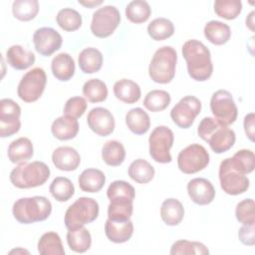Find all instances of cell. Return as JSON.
Listing matches in <instances>:
<instances>
[{
  "label": "cell",
  "mask_w": 255,
  "mask_h": 255,
  "mask_svg": "<svg viewBox=\"0 0 255 255\" xmlns=\"http://www.w3.org/2000/svg\"><path fill=\"white\" fill-rule=\"evenodd\" d=\"M182 56L186 61L188 75L195 81L204 82L213 73L211 55L208 48L198 40H188L182 46Z\"/></svg>",
  "instance_id": "cell-1"
},
{
  "label": "cell",
  "mask_w": 255,
  "mask_h": 255,
  "mask_svg": "<svg viewBox=\"0 0 255 255\" xmlns=\"http://www.w3.org/2000/svg\"><path fill=\"white\" fill-rule=\"evenodd\" d=\"M197 133L218 154L230 149L236 139L233 129L215 118L210 117L201 120L197 128Z\"/></svg>",
  "instance_id": "cell-2"
},
{
  "label": "cell",
  "mask_w": 255,
  "mask_h": 255,
  "mask_svg": "<svg viewBox=\"0 0 255 255\" xmlns=\"http://www.w3.org/2000/svg\"><path fill=\"white\" fill-rule=\"evenodd\" d=\"M52 212V203L45 196L22 197L16 200L12 207L14 218L23 224L46 220Z\"/></svg>",
  "instance_id": "cell-3"
},
{
  "label": "cell",
  "mask_w": 255,
  "mask_h": 255,
  "mask_svg": "<svg viewBox=\"0 0 255 255\" xmlns=\"http://www.w3.org/2000/svg\"><path fill=\"white\" fill-rule=\"evenodd\" d=\"M50 168L43 161L22 162L14 167L10 172L11 183L21 189L33 188L43 185L50 177Z\"/></svg>",
  "instance_id": "cell-4"
},
{
  "label": "cell",
  "mask_w": 255,
  "mask_h": 255,
  "mask_svg": "<svg viewBox=\"0 0 255 255\" xmlns=\"http://www.w3.org/2000/svg\"><path fill=\"white\" fill-rule=\"evenodd\" d=\"M177 62L176 51L170 46H163L155 51L148 67L150 79L158 84L170 83L175 76Z\"/></svg>",
  "instance_id": "cell-5"
},
{
  "label": "cell",
  "mask_w": 255,
  "mask_h": 255,
  "mask_svg": "<svg viewBox=\"0 0 255 255\" xmlns=\"http://www.w3.org/2000/svg\"><path fill=\"white\" fill-rule=\"evenodd\" d=\"M99 211V204L94 198L80 197L66 210L65 225L68 230L82 227L96 220Z\"/></svg>",
  "instance_id": "cell-6"
},
{
  "label": "cell",
  "mask_w": 255,
  "mask_h": 255,
  "mask_svg": "<svg viewBox=\"0 0 255 255\" xmlns=\"http://www.w3.org/2000/svg\"><path fill=\"white\" fill-rule=\"evenodd\" d=\"M219 180L221 188L229 195L244 193L250 185L249 178L234 166L230 157L223 159L220 163Z\"/></svg>",
  "instance_id": "cell-7"
},
{
  "label": "cell",
  "mask_w": 255,
  "mask_h": 255,
  "mask_svg": "<svg viewBox=\"0 0 255 255\" xmlns=\"http://www.w3.org/2000/svg\"><path fill=\"white\" fill-rule=\"evenodd\" d=\"M174 135L172 130L165 126L156 127L148 137L149 154L151 158L159 163H168L172 160L170 148L173 144Z\"/></svg>",
  "instance_id": "cell-8"
},
{
  "label": "cell",
  "mask_w": 255,
  "mask_h": 255,
  "mask_svg": "<svg viewBox=\"0 0 255 255\" xmlns=\"http://www.w3.org/2000/svg\"><path fill=\"white\" fill-rule=\"evenodd\" d=\"M47 83V76L42 68H34L27 72L21 79L17 94L25 103H33L40 99Z\"/></svg>",
  "instance_id": "cell-9"
},
{
  "label": "cell",
  "mask_w": 255,
  "mask_h": 255,
  "mask_svg": "<svg viewBox=\"0 0 255 255\" xmlns=\"http://www.w3.org/2000/svg\"><path fill=\"white\" fill-rule=\"evenodd\" d=\"M209 163V153L204 146L192 143L183 148L177 156V166L186 174L196 173L204 169Z\"/></svg>",
  "instance_id": "cell-10"
},
{
  "label": "cell",
  "mask_w": 255,
  "mask_h": 255,
  "mask_svg": "<svg viewBox=\"0 0 255 255\" xmlns=\"http://www.w3.org/2000/svg\"><path fill=\"white\" fill-rule=\"evenodd\" d=\"M121 22V14L117 7L106 5L99 8L94 14L91 22V31L98 38L111 36Z\"/></svg>",
  "instance_id": "cell-11"
},
{
  "label": "cell",
  "mask_w": 255,
  "mask_h": 255,
  "mask_svg": "<svg viewBox=\"0 0 255 255\" xmlns=\"http://www.w3.org/2000/svg\"><path fill=\"white\" fill-rule=\"evenodd\" d=\"M210 110L214 118L225 125L233 124L238 115L232 95L226 90H218L211 96Z\"/></svg>",
  "instance_id": "cell-12"
},
{
  "label": "cell",
  "mask_w": 255,
  "mask_h": 255,
  "mask_svg": "<svg viewBox=\"0 0 255 255\" xmlns=\"http://www.w3.org/2000/svg\"><path fill=\"white\" fill-rule=\"evenodd\" d=\"M201 103L194 96H185L171 109L170 118L180 128H188L200 114Z\"/></svg>",
  "instance_id": "cell-13"
},
{
  "label": "cell",
  "mask_w": 255,
  "mask_h": 255,
  "mask_svg": "<svg viewBox=\"0 0 255 255\" xmlns=\"http://www.w3.org/2000/svg\"><path fill=\"white\" fill-rule=\"evenodd\" d=\"M21 108L11 99L0 101V136L7 137L17 133L21 128Z\"/></svg>",
  "instance_id": "cell-14"
},
{
  "label": "cell",
  "mask_w": 255,
  "mask_h": 255,
  "mask_svg": "<svg viewBox=\"0 0 255 255\" xmlns=\"http://www.w3.org/2000/svg\"><path fill=\"white\" fill-rule=\"evenodd\" d=\"M62 36L55 29L50 27H42L35 31L33 35V43L35 50L42 56L49 57L62 46Z\"/></svg>",
  "instance_id": "cell-15"
},
{
  "label": "cell",
  "mask_w": 255,
  "mask_h": 255,
  "mask_svg": "<svg viewBox=\"0 0 255 255\" xmlns=\"http://www.w3.org/2000/svg\"><path fill=\"white\" fill-rule=\"evenodd\" d=\"M89 128L100 136H107L115 129V119L112 113L105 108L92 109L87 117Z\"/></svg>",
  "instance_id": "cell-16"
},
{
  "label": "cell",
  "mask_w": 255,
  "mask_h": 255,
  "mask_svg": "<svg viewBox=\"0 0 255 255\" xmlns=\"http://www.w3.org/2000/svg\"><path fill=\"white\" fill-rule=\"evenodd\" d=\"M187 193L190 199L198 205H207L215 197V189L212 183L203 177H196L187 183Z\"/></svg>",
  "instance_id": "cell-17"
},
{
  "label": "cell",
  "mask_w": 255,
  "mask_h": 255,
  "mask_svg": "<svg viewBox=\"0 0 255 255\" xmlns=\"http://www.w3.org/2000/svg\"><path fill=\"white\" fill-rule=\"evenodd\" d=\"M52 161L58 169L72 171L79 167L81 156L72 146H59L52 153Z\"/></svg>",
  "instance_id": "cell-18"
},
{
  "label": "cell",
  "mask_w": 255,
  "mask_h": 255,
  "mask_svg": "<svg viewBox=\"0 0 255 255\" xmlns=\"http://www.w3.org/2000/svg\"><path fill=\"white\" fill-rule=\"evenodd\" d=\"M105 233L114 243H124L130 239L133 233V224L130 220L115 221L108 218L105 223Z\"/></svg>",
  "instance_id": "cell-19"
},
{
  "label": "cell",
  "mask_w": 255,
  "mask_h": 255,
  "mask_svg": "<svg viewBox=\"0 0 255 255\" xmlns=\"http://www.w3.org/2000/svg\"><path fill=\"white\" fill-rule=\"evenodd\" d=\"M51 131L53 135L60 140L72 139L79 131L78 120L67 115L59 117L53 122Z\"/></svg>",
  "instance_id": "cell-20"
},
{
  "label": "cell",
  "mask_w": 255,
  "mask_h": 255,
  "mask_svg": "<svg viewBox=\"0 0 255 255\" xmlns=\"http://www.w3.org/2000/svg\"><path fill=\"white\" fill-rule=\"evenodd\" d=\"M7 63L16 70H26L35 63V55L20 45H13L6 51Z\"/></svg>",
  "instance_id": "cell-21"
},
{
  "label": "cell",
  "mask_w": 255,
  "mask_h": 255,
  "mask_svg": "<svg viewBox=\"0 0 255 255\" xmlns=\"http://www.w3.org/2000/svg\"><path fill=\"white\" fill-rule=\"evenodd\" d=\"M51 70L57 80L67 82L75 74V61L68 53H60L53 58Z\"/></svg>",
  "instance_id": "cell-22"
},
{
  "label": "cell",
  "mask_w": 255,
  "mask_h": 255,
  "mask_svg": "<svg viewBox=\"0 0 255 255\" xmlns=\"http://www.w3.org/2000/svg\"><path fill=\"white\" fill-rule=\"evenodd\" d=\"M8 158L13 163H22L29 160L33 154V144L32 141L28 137H19L15 140H13L7 150Z\"/></svg>",
  "instance_id": "cell-23"
},
{
  "label": "cell",
  "mask_w": 255,
  "mask_h": 255,
  "mask_svg": "<svg viewBox=\"0 0 255 255\" xmlns=\"http://www.w3.org/2000/svg\"><path fill=\"white\" fill-rule=\"evenodd\" d=\"M106 175L105 173L97 168L85 169L78 178L80 188L85 192L95 193L99 192L105 185Z\"/></svg>",
  "instance_id": "cell-24"
},
{
  "label": "cell",
  "mask_w": 255,
  "mask_h": 255,
  "mask_svg": "<svg viewBox=\"0 0 255 255\" xmlns=\"http://www.w3.org/2000/svg\"><path fill=\"white\" fill-rule=\"evenodd\" d=\"M113 90L116 98L126 104H134L140 99L141 96L139 86L135 82L128 79L117 81Z\"/></svg>",
  "instance_id": "cell-25"
},
{
  "label": "cell",
  "mask_w": 255,
  "mask_h": 255,
  "mask_svg": "<svg viewBox=\"0 0 255 255\" xmlns=\"http://www.w3.org/2000/svg\"><path fill=\"white\" fill-rule=\"evenodd\" d=\"M160 216L166 225H178L184 216L183 205L175 198H167L161 204Z\"/></svg>",
  "instance_id": "cell-26"
},
{
  "label": "cell",
  "mask_w": 255,
  "mask_h": 255,
  "mask_svg": "<svg viewBox=\"0 0 255 255\" xmlns=\"http://www.w3.org/2000/svg\"><path fill=\"white\" fill-rule=\"evenodd\" d=\"M204 36L205 38L214 45H223L228 42L231 37L230 27L220 21L211 20L207 22L204 26Z\"/></svg>",
  "instance_id": "cell-27"
},
{
  "label": "cell",
  "mask_w": 255,
  "mask_h": 255,
  "mask_svg": "<svg viewBox=\"0 0 255 255\" xmlns=\"http://www.w3.org/2000/svg\"><path fill=\"white\" fill-rule=\"evenodd\" d=\"M79 67L85 74H94L100 71L103 65L102 53L93 47L84 49L78 58Z\"/></svg>",
  "instance_id": "cell-28"
},
{
  "label": "cell",
  "mask_w": 255,
  "mask_h": 255,
  "mask_svg": "<svg viewBox=\"0 0 255 255\" xmlns=\"http://www.w3.org/2000/svg\"><path fill=\"white\" fill-rule=\"evenodd\" d=\"M126 124L135 134H144L150 128L149 116L141 108H133L126 116Z\"/></svg>",
  "instance_id": "cell-29"
},
{
  "label": "cell",
  "mask_w": 255,
  "mask_h": 255,
  "mask_svg": "<svg viewBox=\"0 0 255 255\" xmlns=\"http://www.w3.org/2000/svg\"><path fill=\"white\" fill-rule=\"evenodd\" d=\"M67 242L71 250L77 253L88 251L92 244L91 233L84 226L71 229L67 233Z\"/></svg>",
  "instance_id": "cell-30"
},
{
  "label": "cell",
  "mask_w": 255,
  "mask_h": 255,
  "mask_svg": "<svg viewBox=\"0 0 255 255\" xmlns=\"http://www.w3.org/2000/svg\"><path fill=\"white\" fill-rule=\"evenodd\" d=\"M128 173V176L135 182L145 184L153 178L155 171L153 166L148 161L142 158H137L130 163Z\"/></svg>",
  "instance_id": "cell-31"
},
{
  "label": "cell",
  "mask_w": 255,
  "mask_h": 255,
  "mask_svg": "<svg viewBox=\"0 0 255 255\" xmlns=\"http://www.w3.org/2000/svg\"><path fill=\"white\" fill-rule=\"evenodd\" d=\"M38 252L41 255H64L65 250L59 234L56 232L44 233L38 241Z\"/></svg>",
  "instance_id": "cell-32"
},
{
  "label": "cell",
  "mask_w": 255,
  "mask_h": 255,
  "mask_svg": "<svg viewBox=\"0 0 255 255\" xmlns=\"http://www.w3.org/2000/svg\"><path fill=\"white\" fill-rule=\"evenodd\" d=\"M103 160L111 166L121 165L126 158V149L118 140L107 141L102 148Z\"/></svg>",
  "instance_id": "cell-33"
},
{
  "label": "cell",
  "mask_w": 255,
  "mask_h": 255,
  "mask_svg": "<svg viewBox=\"0 0 255 255\" xmlns=\"http://www.w3.org/2000/svg\"><path fill=\"white\" fill-rule=\"evenodd\" d=\"M147 33L152 40L162 41L173 35L174 25L166 18H155L148 24Z\"/></svg>",
  "instance_id": "cell-34"
},
{
  "label": "cell",
  "mask_w": 255,
  "mask_h": 255,
  "mask_svg": "<svg viewBox=\"0 0 255 255\" xmlns=\"http://www.w3.org/2000/svg\"><path fill=\"white\" fill-rule=\"evenodd\" d=\"M49 190L52 196L57 201L65 202L74 195L75 186L69 178L65 176H58L53 179L52 183L50 184Z\"/></svg>",
  "instance_id": "cell-35"
},
{
  "label": "cell",
  "mask_w": 255,
  "mask_h": 255,
  "mask_svg": "<svg viewBox=\"0 0 255 255\" xmlns=\"http://www.w3.org/2000/svg\"><path fill=\"white\" fill-rule=\"evenodd\" d=\"M150 14V6L143 0L131 1L126 7V16L128 20L134 24H140L147 21Z\"/></svg>",
  "instance_id": "cell-36"
},
{
  "label": "cell",
  "mask_w": 255,
  "mask_h": 255,
  "mask_svg": "<svg viewBox=\"0 0 255 255\" xmlns=\"http://www.w3.org/2000/svg\"><path fill=\"white\" fill-rule=\"evenodd\" d=\"M83 95L91 103L104 102L108 97L107 85L100 79L88 80L83 86Z\"/></svg>",
  "instance_id": "cell-37"
},
{
  "label": "cell",
  "mask_w": 255,
  "mask_h": 255,
  "mask_svg": "<svg viewBox=\"0 0 255 255\" xmlns=\"http://www.w3.org/2000/svg\"><path fill=\"white\" fill-rule=\"evenodd\" d=\"M107 196L110 201L113 200H130L133 201L135 196L134 188L125 180L113 181L107 190Z\"/></svg>",
  "instance_id": "cell-38"
},
{
  "label": "cell",
  "mask_w": 255,
  "mask_h": 255,
  "mask_svg": "<svg viewBox=\"0 0 255 255\" xmlns=\"http://www.w3.org/2000/svg\"><path fill=\"white\" fill-rule=\"evenodd\" d=\"M39 12L37 0H15L12 4V13L20 21H30Z\"/></svg>",
  "instance_id": "cell-39"
},
{
  "label": "cell",
  "mask_w": 255,
  "mask_h": 255,
  "mask_svg": "<svg viewBox=\"0 0 255 255\" xmlns=\"http://www.w3.org/2000/svg\"><path fill=\"white\" fill-rule=\"evenodd\" d=\"M57 24L67 32L78 30L82 26L81 14L73 8L61 9L56 16Z\"/></svg>",
  "instance_id": "cell-40"
},
{
  "label": "cell",
  "mask_w": 255,
  "mask_h": 255,
  "mask_svg": "<svg viewBox=\"0 0 255 255\" xmlns=\"http://www.w3.org/2000/svg\"><path fill=\"white\" fill-rule=\"evenodd\" d=\"M170 95L163 90L148 92L143 100V106L150 112L156 113L165 110L170 104Z\"/></svg>",
  "instance_id": "cell-41"
},
{
  "label": "cell",
  "mask_w": 255,
  "mask_h": 255,
  "mask_svg": "<svg viewBox=\"0 0 255 255\" xmlns=\"http://www.w3.org/2000/svg\"><path fill=\"white\" fill-rule=\"evenodd\" d=\"M133 201L113 200L108 206V218L115 221H127L132 215Z\"/></svg>",
  "instance_id": "cell-42"
},
{
  "label": "cell",
  "mask_w": 255,
  "mask_h": 255,
  "mask_svg": "<svg viewBox=\"0 0 255 255\" xmlns=\"http://www.w3.org/2000/svg\"><path fill=\"white\" fill-rule=\"evenodd\" d=\"M214 11L217 16L233 20L242 11V2L240 0H216L214 2Z\"/></svg>",
  "instance_id": "cell-43"
},
{
  "label": "cell",
  "mask_w": 255,
  "mask_h": 255,
  "mask_svg": "<svg viewBox=\"0 0 255 255\" xmlns=\"http://www.w3.org/2000/svg\"><path fill=\"white\" fill-rule=\"evenodd\" d=\"M231 158L234 166L244 174H248L254 170L255 156L254 152L250 149H240L234 153Z\"/></svg>",
  "instance_id": "cell-44"
},
{
  "label": "cell",
  "mask_w": 255,
  "mask_h": 255,
  "mask_svg": "<svg viewBox=\"0 0 255 255\" xmlns=\"http://www.w3.org/2000/svg\"><path fill=\"white\" fill-rule=\"evenodd\" d=\"M207 247L196 241L177 240L170 248V254H208Z\"/></svg>",
  "instance_id": "cell-45"
},
{
  "label": "cell",
  "mask_w": 255,
  "mask_h": 255,
  "mask_svg": "<svg viewBox=\"0 0 255 255\" xmlns=\"http://www.w3.org/2000/svg\"><path fill=\"white\" fill-rule=\"evenodd\" d=\"M236 219L242 224H255L254 200L246 198L236 205Z\"/></svg>",
  "instance_id": "cell-46"
},
{
  "label": "cell",
  "mask_w": 255,
  "mask_h": 255,
  "mask_svg": "<svg viewBox=\"0 0 255 255\" xmlns=\"http://www.w3.org/2000/svg\"><path fill=\"white\" fill-rule=\"evenodd\" d=\"M87 110V102L83 97H72L64 106V114L75 119L81 118Z\"/></svg>",
  "instance_id": "cell-47"
},
{
  "label": "cell",
  "mask_w": 255,
  "mask_h": 255,
  "mask_svg": "<svg viewBox=\"0 0 255 255\" xmlns=\"http://www.w3.org/2000/svg\"><path fill=\"white\" fill-rule=\"evenodd\" d=\"M255 224H243L238 231V238L244 245L253 246L255 244Z\"/></svg>",
  "instance_id": "cell-48"
},
{
  "label": "cell",
  "mask_w": 255,
  "mask_h": 255,
  "mask_svg": "<svg viewBox=\"0 0 255 255\" xmlns=\"http://www.w3.org/2000/svg\"><path fill=\"white\" fill-rule=\"evenodd\" d=\"M254 122H255V115H254V113H250V114L246 115L245 118H244V122H243L245 133H246L247 137L251 141H254V135H255V125H254Z\"/></svg>",
  "instance_id": "cell-49"
},
{
  "label": "cell",
  "mask_w": 255,
  "mask_h": 255,
  "mask_svg": "<svg viewBox=\"0 0 255 255\" xmlns=\"http://www.w3.org/2000/svg\"><path fill=\"white\" fill-rule=\"evenodd\" d=\"M102 3H103L102 0H99V1H95V0H91V1H81V0H79V4L84 5L85 7H88V8H93V7H95V6L101 5Z\"/></svg>",
  "instance_id": "cell-50"
},
{
  "label": "cell",
  "mask_w": 255,
  "mask_h": 255,
  "mask_svg": "<svg viewBox=\"0 0 255 255\" xmlns=\"http://www.w3.org/2000/svg\"><path fill=\"white\" fill-rule=\"evenodd\" d=\"M254 14L255 12L252 11L246 18V26H248L251 31H254Z\"/></svg>",
  "instance_id": "cell-51"
},
{
  "label": "cell",
  "mask_w": 255,
  "mask_h": 255,
  "mask_svg": "<svg viewBox=\"0 0 255 255\" xmlns=\"http://www.w3.org/2000/svg\"><path fill=\"white\" fill-rule=\"evenodd\" d=\"M13 253H27L29 254V252L27 250H24V249H21V248H18V249H14L12 251H10V254H13Z\"/></svg>",
  "instance_id": "cell-52"
}]
</instances>
